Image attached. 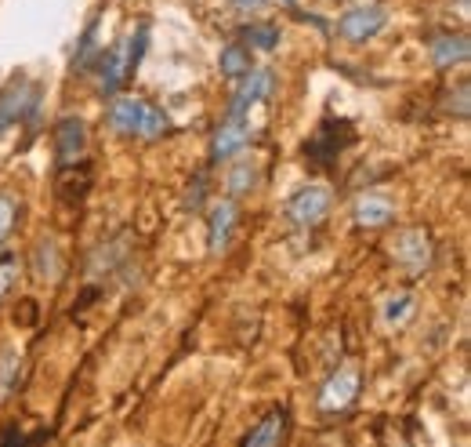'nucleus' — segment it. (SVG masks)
<instances>
[{
	"mask_svg": "<svg viewBox=\"0 0 471 447\" xmlns=\"http://www.w3.org/2000/svg\"><path fill=\"white\" fill-rule=\"evenodd\" d=\"M109 124H113V131H120V135H127V138H145V142H153V138H160V135L167 131V113L156 109V106L145 102V98L120 95V98H113V106H109Z\"/></svg>",
	"mask_w": 471,
	"mask_h": 447,
	"instance_id": "f257e3e1",
	"label": "nucleus"
},
{
	"mask_svg": "<svg viewBox=\"0 0 471 447\" xmlns=\"http://www.w3.org/2000/svg\"><path fill=\"white\" fill-rule=\"evenodd\" d=\"M145 44H149V29L138 25V33L124 36L113 51L102 55V91H105V95H116V91L127 84V76H131V73L138 69V62H142Z\"/></svg>",
	"mask_w": 471,
	"mask_h": 447,
	"instance_id": "f03ea898",
	"label": "nucleus"
},
{
	"mask_svg": "<svg viewBox=\"0 0 471 447\" xmlns=\"http://www.w3.org/2000/svg\"><path fill=\"white\" fill-rule=\"evenodd\" d=\"M33 113H36V84L25 73H18L0 87V138L7 135V127H15Z\"/></svg>",
	"mask_w": 471,
	"mask_h": 447,
	"instance_id": "7ed1b4c3",
	"label": "nucleus"
},
{
	"mask_svg": "<svg viewBox=\"0 0 471 447\" xmlns=\"http://www.w3.org/2000/svg\"><path fill=\"white\" fill-rule=\"evenodd\" d=\"M330 204H334L330 186L308 182V186H301V189L286 200V215H290V222H294V226L312 229V226H319V222L330 215Z\"/></svg>",
	"mask_w": 471,
	"mask_h": 447,
	"instance_id": "20e7f679",
	"label": "nucleus"
},
{
	"mask_svg": "<svg viewBox=\"0 0 471 447\" xmlns=\"http://www.w3.org/2000/svg\"><path fill=\"white\" fill-rule=\"evenodd\" d=\"M272 91H276V73H272V69H250V73L243 76V84L236 87L225 117H250L261 102L272 98Z\"/></svg>",
	"mask_w": 471,
	"mask_h": 447,
	"instance_id": "39448f33",
	"label": "nucleus"
},
{
	"mask_svg": "<svg viewBox=\"0 0 471 447\" xmlns=\"http://www.w3.org/2000/svg\"><path fill=\"white\" fill-rule=\"evenodd\" d=\"M359 386H363V379H359V368L356 364H348V368H337L330 379H326V386L319 390V411H345V408H352V401L359 397Z\"/></svg>",
	"mask_w": 471,
	"mask_h": 447,
	"instance_id": "423d86ee",
	"label": "nucleus"
},
{
	"mask_svg": "<svg viewBox=\"0 0 471 447\" xmlns=\"http://www.w3.org/2000/svg\"><path fill=\"white\" fill-rule=\"evenodd\" d=\"M385 22H388V11L381 4H363V7H352L348 15H341L337 33L345 40H352V44H363V40L377 36L385 29Z\"/></svg>",
	"mask_w": 471,
	"mask_h": 447,
	"instance_id": "0eeeda50",
	"label": "nucleus"
},
{
	"mask_svg": "<svg viewBox=\"0 0 471 447\" xmlns=\"http://www.w3.org/2000/svg\"><path fill=\"white\" fill-rule=\"evenodd\" d=\"M250 135H254L250 117H225V124L218 127V135H215V142H211V160L222 164V160L239 157V153L250 146Z\"/></svg>",
	"mask_w": 471,
	"mask_h": 447,
	"instance_id": "6e6552de",
	"label": "nucleus"
},
{
	"mask_svg": "<svg viewBox=\"0 0 471 447\" xmlns=\"http://www.w3.org/2000/svg\"><path fill=\"white\" fill-rule=\"evenodd\" d=\"M87 149V124L80 117H62L55 127V153L58 164H76Z\"/></svg>",
	"mask_w": 471,
	"mask_h": 447,
	"instance_id": "1a4fd4ad",
	"label": "nucleus"
},
{
	"mask_svg": "<svg viewBox=\"0 0 471 447\" xmlns=\"http://www.w3.org/2000/svg\"><path fill=\"white\" fill-rule=\"evenodd\" d=\"M392 251H396V259H399L406 269H414V273H425V269L432 266V240H428L425 229H406V233H399L396 244H392Z\"/></svg>",
	"mask_w": 471,
	"mask_h": 447,
	"instance_id": "9d476101",
	"label": "nucleus"
},
{
	"mask_svg": "<svg viewBox=\"0 0 471 447\" xmlns=\"http://www.w3.org/2000/svg\"><path fill=\"white\" fill-rule=\"evenodd\" d=\"M432 58L439 69H454V66H465L471 58V40L468 33H439L432 36Z\"/></svg>",
	"mask_w": 471,
	"mask_h": 447,
	"instance_id": "9b49d317",
	"label": "nucleus"
},
{
	"mask_svg": "<svg viewBox=\"0 0 471 447\" xmlns=\"http://www.w3.org/2000/svg\"><path fill=\"white\" fill-rule=\"evenodd\" d=\"M286 426H290L286 411H283V408H272V411L239 441V447H279L283 437H286Z\"/></svg>",
	"mask_w": 471,
	"mask_h": 447,
	"instance_id": "f8f14e48",
	"label": "nucleus"
},
{
	"mask_svg": "<svg viewBox=\"0 0 471 447\" xmlns=\"http://www.w3.org/2000/svg\"><path fill=\"white\" fill-rule=\"evenodd\" d=\"M236 218H239V208H236V200H218L215 204V211H211V218H207V240H211V255H218V251H225V244H229V237H233L236 229Z\"/></svg>",
	"mask_w": 471,
	"mask_h": 447,
	"instance_id": "ddd939ff",
	"label": "nucleus"
},
{
	"mask_svg": "<svg viewBox=\"0 0 471 447\" xmlns=\"http://www.w3.org/2000/svg\"><path fill=\"white\" fill-rule=\"evenodd\" d=\"M392 218H396V204H392L388 197L366 193V197L356 200V222H359L363 229H381V226H388Z\"/></svg>",
	"mask_w": 471,
	"mask_h": 447,
	"instance_id": "4468645a",
	"label": "nucleus"
},
{
	"mask_svg": "<svg viewBox=\"0 0 471 447\" xmlns=\"http://www.w3.org/2000/svg\"><path fill=\"white\" fill-rule=\"evenodd\" d=\"M218 69H222V76H229V80L246 76V73H250V47H246L243 40H239V44H225L222 55H218Z\"/></svg>",
	"mask_w": 471,
	"mask_h": 447,
	"instance_id": "2eb2a0df",
	"label": "nucleus"
},
{
	"mask_svg": "<svg viewBox=\"0 0 471 447\" xmlns=\"http://www.w3.org/2000/svg\"><path fill=\"white\" fill-rule=\"evenodd\" d=\"M18 375H22V350L4 346L0 350V401L18 386Z\"/></svg>",
	"mask_w": 471,
	"mask_h": 447,
	"instance_id": "dca6fc26",
	"label": "nucleus"
},
{
	"mask_svg": "<svg viewBox=\"0 0 471 447\" xmlns=\"http://www.w3.org/2000/svg\"><path fill=\"white\" fill-rule=\"evenodd\" d=\"M410 310H414V295H410V291H399V295H392V299L385 302L381 320H385V324H403V320L410 317Z\"/></svg>",
	"mask_w": 471,
	"mask_h": 447,
	"instance_id": "f3484780",
	"label": "nucleus"
},
{
	"mask_svg": "<svg viewBox=\"0 0 471 447\" xmlns=\"http://www.w3.org/2000/svg\"><path fill=\"white\" fill-rule=\"evenodd\" d=\"M243 44L254 51V47H261V51H272L276 44H279V29H272V25H246L243 29Z\"/></svg>",
	"mask_w": 471,
	"mask_h": 447,
	"instance_id": "a211bd4d",
	"label": "nucleus"
},
{
	"mask_svg": "<svg viewBox=\"0 0 471 447\" xmlns=\"http://www.w3.org/2000/svg\"><path fill=\"white\" fill-rule=\"evenodd\" d=\"M36 273L47 277V280H58L62 266H58V248H55V240H44V244L36 248Z\"/></svg>",
	"mask_w": 471,
	"mask_h": 447,
	"instance_id": "6ab92c4d",
	"label": "nucleus"
},
{
	"mask_svg": "<svg viewBox=\"0 0 471 447\" xmlns=\"http://www.w3.org/2000/svg\"><path fill=\"white\" fill-rule=\"evenodd\" d=\"M257 186V168L254 164H236L233 175H229V189L233 193H250Z\"/></svg>",
	"mask_w": 471,
	"mask_h": 447,
	"instance_id": "aec40b11",
	"label": "nucleus"
},
{
	"mask_svg": "<svg viewBox=\"0 0 471 447\" xmlns=\"http://www.w3.org/2000/svg\"><path fill=\"white\" fill-rule=\"evenodd\" d=\"M15 218H18V200H15L11 193H0V244L11 237Z\"/></svg>",
	"mask_w": 471,
	"mask_h": 447,
	"instance_id": "412c9836",
	"label": "nucleus"
},
{
	"mask_svg": "<svg viewBox=\"0 0 471 447\" xmlns=\"http://www.w3.org/2000/svg\"><path fill=\"white\" fill-rule=\"evenodd\" d=\"M15 280H18V259L15 255H4L0 259V302L7 299V291L15 288Z\"/></svg>",
	"mask_w": 471,
	"mask_h": 447,
	"instance_id": "4be33fe9",
	"label": "nucleus"
},
{
	"mask_svg": "<svg viewBox=\"0 0 471 447\" xmlns=\"http://www.w3.org/2000/svg\"><path fill=\"white\" fill-rule=\"evenodd\" d=\"M47 441H51L47 433H33V441H29V437H22V433L7 430V433H4V441H0V447H44Z\"/></svg>",
	"mask_w": 471,
	"mask_h": 447,
	"instance_id": "5701e85b",
	"label": "nucleus"
},
{
	"mask_svg": "<svg viewBox=\"0 0 471 447\" xmlns=\"http://www.w3.org/2000/svg\"><path fill=\"white\" fill-rule=\"evenodd\" d=\"M446 106H454V95L446 98ZM457 117H468V84L457 87Z\"/></svg>",
	"mask_w": 471,
	"mask_h": 447,
	"instance_id": "b1692460",
	"label": "nucleus"
},
{
	"mask_svg": "<svg viewBox=\"0 0 471 447\" xmlns=\"http://www.w3.org/2000/svg\"><path fill=\"white\" fill-rule=\"evenodd\" d=\"M239 11H261L265 7V0H233Z\"/></svg>",
	"mask_w": 471,
	"mask_h": 447,
	"instance_id": "393cba45",
	"label": "nucleus"
}]
</instances>
